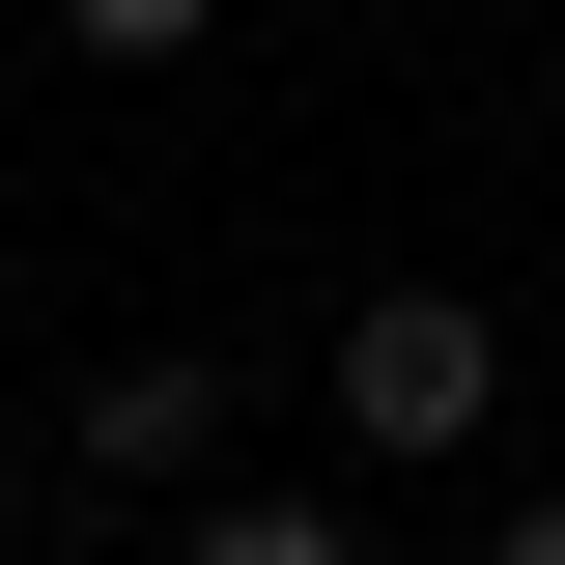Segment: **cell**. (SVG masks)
Wrapping results in <instances>:
<instances>
[{"mask_svg":"<svg viewBox=\"0 0 565 565\" xmlns=\"http://www.w3.org/2000/svg\"><path fill=\"white\" fill-rule=\"evenodd\" d=\"M481 396H509L481 282H367V311H340V424H367V452H481Z\"/></svg>","mask_w":565,"mask_h":565,"instance_id":"6da1fadb","label":"cell"},{"mask_svg":"<svg viewBox=\"0 0 565 565\" xmlns=\"http://www.w3.org/2000/svg\"><path fill=\"white\" fill-rule=\"evenodd\" d=\"M226 424H255V367H226V340H141V367H85V396H57V481L170 509V481L226 452Z\"/></svg>","mask_w":565,"mask_h":565,"instance_id":"7a4b0ae2","label":"cell"},{"mask_svg":"<svg viewBox=\"0 0 565 565\" xmlns=\"http://www.w3.org/2000/svg\"><path fill=\"white\" fill-rule=\"evenodd\" d=\"M199 565H367V509H199Z\"/></svg>","mask_w":565,"mask_h":565,"instance_id":"3957f363","label":"cell"},{"mask_svg":"<svg viewBox=\"0 0 565 565\" xmlns=\"http://www.w3.org/2000/svg\"><path fill=\"white\" fill-rule=\"evenodd\" d=\"M57 29H85V57H199L226 0H57Z\"/></svg>","mask_w":565,"mask_h":565,"instance_id":"277c9868","label":"cell"},{"mask_svg":"<svg viewBox=\"0 0 565 565\" xmlns=\"http://www.w3.org/2000/svg\"><path fill=\"white\" fill-rule=\"evenodd\" d=\"M29 481H57V424H0V537H29Z\"/></svg>","mask_w":565,"mask_h":565,"instance_id":"5b68a950","label":"cell"},{"mask_svg":"<svg viewBox=\"0 0 565 565\" xmlns=\"http://www.w3.org/2000/svg\"><path fill=\"white\" fill-rule=\"evenodd\" d=\"M481 565H565V509H509V537H481Z\"/></svg>","mask_w":565,"mask_h":565,"instance_id":"8992f818","label":"cell"}]
</instances>
